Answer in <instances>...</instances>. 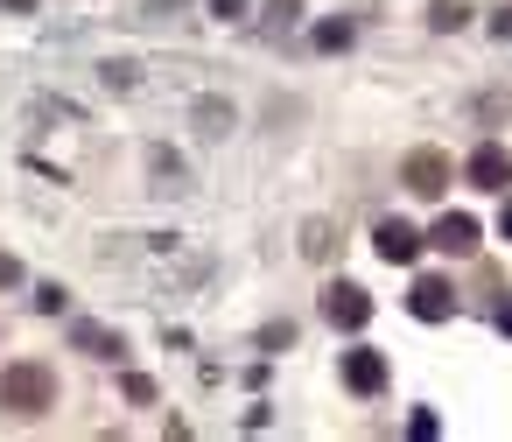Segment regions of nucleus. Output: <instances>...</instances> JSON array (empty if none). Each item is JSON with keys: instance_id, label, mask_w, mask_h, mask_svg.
Wrapping results in <instances>:
<instances>
[{"instance_id": "20e7f679", "label": "nucleus", "mask_w": 512, "mask_h": 442, "mask_svg": "<svg viewBox=\"0 0 512 442\" xmlns=\"http://www.w3.org/2000/svg\"><path fill=\"white\" fill-rule=\"evenodd\" d=\"M323 316H330L337 330H358V323L372 316V302H365V288H358V281H337V288L323 295Z\"/></svg>"}, {"instance_id": "ddd939ff", "label": "nucleus", "mask_w": 512, "mask_h": 442, "mask_svg": "<svg viewBox=\"0 0 512 442\" xmlns=\"http://www.w3.org/2000/svg\"><path fill=\"white\" fill-rule=\"evenodd\" d=\"M211 8H218V15H239V8H246V0H211Z\"/></svg>"}, {"instance_id": "f257e3e1", "label": "nucleus", "mask_w": 512, "mask_h": 442, "mask_svg": "<svg viewBox=\"0 0 512 442\" xmlns=\"http://www.w3.org/2000/svg\"><path fill=\"white\" fill-rule=\"evenodd\" d=\"M0 407H8V414H43V407H57V372L36 365V358L8 365V372H0Z\"/></svg>"}, {"instance_id": "f03ea898", "label": "nucleus", "mask_w": 512, "mask_h": 442, "mask_svg": "<svg viewBox=\"0 0 512 442\" xmlns=\"http://www.w3.org/2000/svg\"><path fill=\"white\" fill-rule=\"evenodd\" d=\"M407 190L414 197H442L449 190V155L442 148H414L407 155Z\"/></svg>"}, {"instance_id": "4468645a", "label": "nucleus", "mask_w": 512, "mask_h": 442, "mask_svg": "<svg viewBox=\"0 0 512 442\" xmlns=\"http://www.w3.org/2000/svg\"><path fill=\"white\" fill-rule=\"evenodd\" d=\"M498 330H505V337H512V302H505V309H498Z\"/></svg>"}, {"instance_id": "9b49d317", "label": "nucleus", "mask_w": 512, "mask_h": 442, "mask_svg": "<svg viewBox=\"0 0 512 442\" xmlns=\"http://www.w3.org/2000/svg\"><path fill=\"white\" fill-rule=\"evenodd\" d=\"M316 43H323V50H344V43H351V29H344V22H330V29H316Z\"/></svg>"}, {"instance_id": "0eeeda50", "label": "nucleus", "mask_w": 512, "mask_h": 442, "mask_svg": "<svg viewBox=\"0 0 512 442\" xmlns=\"http://www.w3.org/2000/svg\"><path fill=\"white\" fill-rule=\"evenodd\" d=\"M470 183L505 197V183H512V155H505V148H477V155H470Z\"/></svg>"}, {"instance_id": "9d476101", "label": "nucleus", "mask_w": 512, "mask_h": 442, "mask_svg": "<svg viewBox=\"0 0 512 442\" xmlns=\"http://www.w3.org/2000/svg\"><path fill=\"white\" fill-rule=\"evenodd\" d=\"M428 22H435V29H463V8H456V0H435Z\"/></svg>"}, {"instance_id": "2eb2a0df", "label": "nucleus", "mask_w": 512, "mask_h": 442, "mask_svg": "<svg viewBox=\"0 0 512 442\" xmlns=\"http://www.w3.org/2000/svg\"><path fill=\"white\" fill-rule=\"evenodd\" d=\"M498 232H505V239H512V204H505V218H498Z\"/></svg>"}, {"instance_id": "1a4fd4ad", "label": "nucleus", "mask_w": 512, "mask_h": 442, "mask_svg": "<svg viewBox=\"0 0 512 442\" xmlns=\"http://www.w3.org/2000/svg\"><path fill=\"white\" fill-rule=\"evenodd\" d=\"M71 337H78V344H85V351H92V358H120V337H106V330H99V323H78V330H71Z\"/></svg>"}, {"instance_id": "dca6fc26", "label": "nucleus", "mask_w": 512, "mask_h": 442, "mask_svg": "<svg viewBox=\"0 0 512 442\" xmlns=\"http://www.w3.org/2000/svg\"><path fill=\"white\" fill-rule=\"evenodd\" d=\"M8 8H15V15H29V8H36V0H8Z\"/></svg>"}, {"instance_id": "39448f33", "label": "nucleus", "mask_w": 512, "mask_h": 442, "mask_svg": "<svg viewBox=\"0 0 512 442\" xmlns=\"http://www.w3.org/2000/svg\"><path fill=\"white\" fill-rule=\"evenodd\" d=\"M428 246H442V253H477V218H463V211H442L435 218V232H428Z\"/></svg>"}, {"instance_id": "6e6552de", "label": "nucleus", "mask_w": 512, "mask_h": 442, "mask_svg": "<svg viewBox=\"0 0 512 442\" xmlns=\"http://www.w3.org/2000/svg\"><path fill=\"white\" fill-rule=\"evenodd\" d=\"M372 246H379V260H414V253H421V232L400 225V218H386V225L372 232Z\"/></svg>"}, {"instance_id": "7ed1b4c3", "label": "nucleus", "mask_w": 512, "mask_h": 442, "mask_svg": "<svg viewBox=\"0 0 512 442\" xmlns=\"http://www.w3.org/2000/svg\"><path fill=\"white\" fill-rule=\"evenodd\" d=\"M407 309H414L421 323H442V316H456V288H449V281H435V274H421V281H414V295H407Z\"/></svg>"}, {"instance_id": "423d86ee", "label": "nucleus", "mask_w": 512, "mask_h": 442, "mask_svg": "<svg viewBox=\"0 0 512 442\" xmlns=\"http://www.w3.org/2000/svg\"><path fill=\"white\" fill-rule=\"evenodd\" d=\"M344 386H351V393H379V386H386V358L365 351V344L344 351Z\"/></svg>"}, {"instance_id": "f8f14e48", "label": "nucleus", "mask_w": 512, "mask_h": 442, "mask_svg": "<svg viewBox=\"0 0 512 442\" xmlns=\"http://www.w3.org/2000/svg\"><path fill=\"white\" fill-rule=\"evenodd\" d=\"M491 29H498V36H512V8H498V15H491Z\"/></svg>"}]
</instances>
